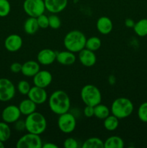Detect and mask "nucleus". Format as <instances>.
Segmentation results:
<instances>
[{"label":"nucleus","instance_id":"20","mask_svg":"<svg viewBox=\"0 0 147 148\" xmlns=\"http://www.w3.org/2000/svg\"><path fill=\"white\" fill-rule=\"evenodd\" d=\"M19 108L21 112V114L24 116H28L31 114L32 113L35 112L37 108V104L35 103L33 101L27 98V99H24L19 104Z\"/></svg>","mask_w":147,"mask_h":148},{"label":"nucleus","instance_id":"39","mask_svg":"<svg viewBox=\"0 0 147 148\" xmlns=\"http://www.w3.org/2000/svg\"><path fill=\"white\" fill-rule=\"evenodd\" d=\"M43 147V148H58L59 147V146L53 143H45L44 145L43 144V147Z\"/></svg>","mask_w":147,"mask_h":148},{"label":"nucleus","instance_id":"36","mask_svg":"<svg viewBox=\"0 0 147 148\" xmlns=\"http://www.w3.org/2000/svg\"><path fill=\"white\" fill-rule=\"evenodd\" d=\"M14 129L18 132H22L26 130L25 128V122L24 121L18 119L17 121L14 123Z\"/></svg>","mask_w":147,"mask_h":148},{"label":"nucleus","instance_id":"18","mask_svg":"<svg viewBox=\"0 0 147 148\" xmlns=\"http://www.w3.org/2000/svg\"><path fill=\"white\" fill-rule=\"evenodd\" d=\"M97 29L99 33L102 35H108L112 30L113 24L110 19L108 17L102 16L99 17L96 23Z\"/></svg>","mask_w":147,"mask_h":148},{"label":"nucleus","instance_id":"17","mask_svg":"<svg viewBox=\"0 0 147 148\" xmlns=\"http://www.w3.org/2000/svg\"><path fill=\"white\" fill-rule=\"evenodd\" d=\"M40 70V64L37 61H27L22 65V74L27 77H33Z\"/></svg>","mask_w":147,"mask_h":148},{"label":"nucleus","instance_id":"21","mask_svg":"<svg viewBox=\"0 0 147 148\" xmlns=\"http://www.w3.org/2000/svg\"><path fill=\"white\" fill-rule=\"evenodd\" d=\"M40 28L36 17H29L24 23V30L28 35H33Z\"/></svg>","mask_w":147,"mask_h":148},{"label":"nucleus","instance_id":"26","mask_svg":"<svg viewBox=\"0 0 147 148\" xmlns=\"http://www.w3.org/2000/svg\"><path fill=\"white\" fill-rule=\"evenodd\" d=\"M82 148H104V142L98 137H90L83 143Z\"/></svg>","mask_w":147,"mask_h":148},{"label":"nucleus","instance_id":"34","mask_svg":"<svg viewBox=\"0 0 147 148\" xmlns=\"http://www.w3.org/2000/svg\"><path fill=\"white\" fill-rule=\"evenodd\" d=\"M63 146L65 148H77L78 143L75 139L72 137H69L65 140L63 143Z\"/></svg>","mask_w":147,"mask_h":148},{"label":"nucleus","instance_id":"16","mask_svg":"<svg viewBox=\"0 0 147 148\" xmlns=\"http://www.w3.org/2000/svg\"><path fill=\"white\" fill-rule=\"evenodd\" d=\"M46 10L52 14H57L65 10L68 0H44Z\"/></svg>","mask_w":147,"mask_h":148},{"label":"nucleus","instance_id":"30","mask_svg":"<svg viewBox=\"0 0 147 148\" xmlns=\"http://www.w3.org/2000/svg\"><path fill=\"white\" fill-rule=\"evenodd\" d=\"M49 20V27L52 29H56L60 28L61 26V20L59 18V16L56 15V14H52L48 17Z\"/></svg>","mask_w":147,"mask_h":148},{"label":"nucleus","instance_id":"7","mask_svg":"<svg viewBox=\"0 0 147 148\" xmlns=\"http://www.w3.org/2000/svg\"><path fill=\"white\" fill-rule=\"evenodd\" d=\"M16 147L17 148H42L43 141L38 134L27 132L19 139Z\"/></svg>","mask_w":147,"mask_h":148},{"label":"nucleus","instance_id":"37","mask_svg":"<svg viewBox=\"0 0 147 148\" xmlns=\"http://www.w3.org/2000/svg\"><path fill=\"white\" fill-rule=\"evenodd\" d=\"M22 65L19 62H14V63L10 65V70L13 73H19V72H21L22 70Z\"/></svg>","mask_w":147,"mask_h":148},{"label":"nucleus","instance_id":"27","mask_svg":"<svg viewBox=\"0 0 147 148\" xmlns=\"http://www.w3.org/2000/svg\"><path fill=\"white\" fill-rule=\"evenodd\" d=\"M102 46V41L97 36H92V37L86 38L85 48L92 51H96L99 50Z\"/></svg>","mask_w":147,"mask_h":148},{"label":"nucleus","instance_id":"22","mask_svg":"<svg viewBox=\"0 0 147 148\" xmlns=\"http://www.w3.org/2000/svg\"><path fill=\"white\" fill-rule=\"evenodd\" d=\"M124 141L119 136H111L104 142V148H122Z\"/></svg>","mask_w":147,"mask_h":148},{"label":"nucleus","instance_id":"32","mask_svg":"<svg viewBox=\"0 0 147 148\" xmlns=\"http://www.w3.org/2000/svg\"><path fill=\"white\" fill-rule=\"evenodd\" d=\"M30 88V83L26 80H21L17 84V90L22 95H27Z\"/></svg>","mask_w":147,"mask_h":148},{"label":"nucleus","instance_id":"23","mask_svg":"<svg viewBox=\"0 0 147 148\" xmlns=\"http://www.w3.org/2000/svg\"><path fill=\"white\" fill-rule=\"evenodd\" d=\"M95 109V114H94V116L97 118L98 119L104 120L106 119L109 115H110V110L108 108L107 106L104 105V104L99 103L97 106L94 107Z\"/></svg>","mask_w":147,"mask_h":148},{"label":"nucleus","instance_id":"24","mask_svg":"<svg viewBox=\"0 0 147 148\" xmlns=\"http://www.w3.org/2000/svg\"><path fill=\"white\" fill-rule=\"evenodd\" d=\"M134 32L137 36L140 37H144L147 36V19L144 18L138 20L134 25Z\"/></svg>","mask_w":147,"mask_h":148},{"label":"nucleus","instance_id":"4","mask_svg":"<svg viewBox=\"0 0 147 148\" xmlns=\"http://www.w3.org/2000/svg\"><path fill=\"white\" fill-rule=\"evenodd\" d=\"M134 106L132 101L126 98H116L110 107L111 114L118 118L122 119L130 116L133 111Z\"/></svg>","mask_w":147,"mask_h":148},{"label":"nucleus","instance_id":"2","mask_svg":"<svg viewBox=\"0 0 147 148\" xmlns=\"http://www.w3.org/2000/svg\"><path fill=\"white\" fill-rule=\"evenodd\" d=\"M86 38L82 31L74 30L69 32L63 38V44L66 50L73 53H79L85 48Z\"/></svg>","mask_w":147,"mask_h":148},{"label":"nucleus","instance_id":"13","mask_svg":"<svg viewBox=\"0 0 147 148\" xmlns=\"http://www.w3.org/2000/svg\"><path fill=\"white\" fill-rule=\"evenodd\" d=\"M22 39L17 34H12L4 40V47L8 51L16 52L22 46Z\"/></svg>","mask_w":147,"mask_h":148},{"label":"nucleus","instance_id":"3","mask_svg":"<svg viewBox=\"0 0 147 148\" xmlns=\"http://www.w3.org/2000/svg\"><path fill=\"white\" fill-rule=\"evenodd\" d=\"M25 128L27 132L40 135L47 128V121L44 116L39 112L32 113L27 116L25 120Z\"/></svg>","mask_w":147,"mask_h":148},{"label":"nucleus","instance_id":"33","mask_svg":"<svg viewBox=\"0 0 147 148\" xmlns=\"http://www.w3.org/2000/svg\"><path fill=\"white\" fill-rule=\"evenodd\" d=\"M36 18H37V21L40 28L46 29L47 27H49L48 17L46 16V14H42L37 17H36Z\"/></svg>","mask_w":147,"mask_h":148},{"label":"nucleus","instance_id":"8","mask_svg":"<svg viewBox=\"0 0 147 148\" xmlns=\"http://www.w3.org/2000/svg\"><path fill=\"white\" fill-rule=\"evenodd\" d=\"M58 127L64 134H70L75 130L76 127V120L74 116L69 111L59 115L58 119Z\"/></svg>","mask_w":147,"mask_h":148},{"label":"nucleus","instance_id":"10","mask_svg":"<svg viewBox=\"0 0 147 148\" xmlns=\"http://www.w3.org/2000/svg\"><path fill=\"white\" fill-rule=\"evenodd\" d=\"M21 112L18 106L15 105H10L3 109L1 112V119L3 121L7 124H14L20 119Z\"/></svg>","mask_w":147,"mask_h":148},{"label":"nucleus","instance_id":"29","mask_svg":"<svg viewBox=\"0 0 147 148\" xmlns=\"http://www.w3.org/2000/svg\"><path fill=\"white\" fill-rule=\"evenodd\" d=\"M11 5L8 0H0V17H5L10 14Z\"/></svg>","mask_w":147,"mask_h":148},{"label":"nucleus","instance_id":"31","mask_svg":"<svg viewBox=\"0 0 147 148\" xmlns=\"http://www.w3.org/2000/svg\"><path fill=\"white\" fill-rule=\"evenodd\" d=\"M138 116L142 122L147 123V102H144L138 107Z\"/></svg>","mask_w":147,"mask_h":148},{"label":"nucleus","instance_id":"35","mask_svg":"<svg viewBox=\"0 0 147 148\" xmlns=\"http://www.w3.org/2000/svg\"><path fill=\"white\" fill-rule=\"evenodd\" d=\"M94 114H95L94 106H86L85 108H84V115L86 117H87V118H91V117L94 116Z\"/></svg>","mask_w":147,"mask_h":148},{"label":"nucleus","instance_id":"19","mask_svg":"<svg viewBox=\"0 0 147 148\" xmlns=\"http://www.w3.org/2000/svg\"><path fill=\"white\" fill-rule=\"evenodd\" d=\"M76 59L74 53L69 50L56 52V61L62 65L69 66L73 64L76 62Z\"/></svg>","mask_w":147,"mask_h":148},{"label":"nucleus","instance_id":"11","mask_svg":"<svg viewBox=\"0 0 147 148\" xmlns=\"http://www.w3.org/2000/svg\"><path fill=\"white\" fill-rule=\"evenodd\" d=\"M28 98L33 101L37 105L43 104L48 99V93L45 88L34 85L30 88L28 94Z\"/></svg>","mask_w":147,"mask_h":148},{"label":"nucleus","instance_id":"12","mask_svg":"<svg viewBox=\"0 0 147 148\" xmlns=\"http://www.w3.org/2000/svg\"><path fill=\"white\" fill-rule=\"evenodd\" d=\"M53 77L48 70H40L33 77V83L35 86L46 88L51 84Z\"/></svg>","mask_w":147,"mask_h":148},{"label":"nucleus","instance_id":"41","mask_svg":"<svg viewBox=\"0 0 147 148\" xmlns=\"http://www.w3.org/2000/svg\"><path fill=\"white\" fill-rule=\"evenodd\" d=\"M8 1H11V0H8Z\"/></svg>","mask_w":147,"mask_h":148},{"label":"nucleus","instance_id":"40","mask_svg":"<svg viewBox=\"0 0 147 148\" xmlns=\"http://www.w3.org/2000/svg\"><path fill=\"white\" fill-rule=\"evenodd\" d=\"M4 142L1 141L0 140V148H4Z\"/></svg>","mask_w":147,"mask_h":148},{"label":"nucleus","instance_id":"5","mask_svg":"<svg viewBox=\"0 0 147 148\" xmlns=\"http://www.w3.org/2000/svg\"><path fill=\"white\" fill-rule=\"evenodd\" d=\"M81 98L85 106H94L100 103L102 101V94L99 88L95 85H84L81 90Z\"/></svg>","mask_w":147,"mask_h":148},{"label":"nucleus","instance_id":"9","mask_svg":"<svg viewBox=\"0 0 147 148\" xmlns=\"http://www.w3.org/2000/svg\"><path fill=\"white\" fill-rule=\"evenodd\" d=\"M15 87L7 78H0V101H11L15 95Z\"/></svg>","mask_w":147,"mask_h":148},{"label":"nucleus","instance_id":"38","mask_svg":"<svg viewBox=\"0 0 147 148\" xmlns=\"http://www.w3.org/2000/svg\"><path fill=\"white\" fill-rule=\"evenodd\" d=\"M135 22L133 19L131 18H127L125 20V25L128 28H131V27H134V25H135Z\"/></svg>","mask_w":147,"mask_h":148},{"label":"nucleus","instance_id":"14","mask_svg":"<svg viewBox=\"0 0 147 148\" xmlns=\"http://www.w3.org/2000/svg\"><path fill=\"white\" fill-rule=\"evenodd\" d=\"M56 60V52L50 49L40 50L37 55V61L40 64L50 65Z\"/></svg>","mask_w":147,"mask_h":148},{"label":"nucleus","instance_id":"6","mask_svg":"<svg viewBox=\"0 0 147 148\" xmlns=\"http://www.w3.org/2000/svg\"><path fill=\"white\" fill-rule=\"evenodd\" d=\"M23 10L29 17H37L46 11L44 0H24Z\"/></svg>","mask_w":147,"mask_h":148},{"label":"nucleus","instance_id":"1","mask_svg":"<svg viewBox=\"0 0 147 148\" xmlns=\"http://www.w3.org/2000/svg\"><path fill=\"white\" fill-rule=\"evenodd\" d=\"M48 106L52 112L59 116L69 111L71 106L70 98L65 91L58 90L49 97Z\"/></svg>","mask_w":147,"mask_h":148},{"label":"nucleus","instance_id":"25","mask_svg":"<svg viewBox=\"0 0 147 148\" xmlns=\"http://www.w3.org/2000/svg\"><path fill=\"white\" fill-rule=\"evenodd\" d=\"M104 127L108 131H114L119 126V119L114 115H109L104 119Z\"/></svg>","mask_w":147,"mask_h":148},{"label":"nucleus","instance_id":"28","mask_svg":"<svg viewBox=\"0 0 147 148\" xmlns=\"http://www.w3.org/2000/svg\"><path fill=\"white\" fill-rule=\"evenodd\" d=\"M11 137V129L9 124L4 121H0V140L4 143Z\"/></svg>","mask_w":147,"mask_h":148},{"label":"nucleus","instance_id":"15","mask_svg":"<svg viewBox=\"0 0 147 148\" xmlns=\"http://www.w3.org/2000/svg\"><path fill=\"white\" fill-rule=\"evenodd\" d=\"M79 59L83 66L91 67L96 63L97 56L95 51H92L84 48L79 52Z\"/></svg>","mask_w":147,"mask_h":148}]
</instances>
